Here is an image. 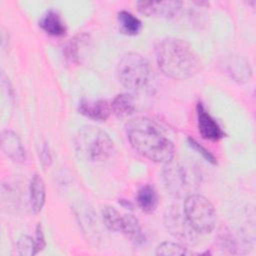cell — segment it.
<instances>
[{"mask_svg":"<svg viewBox=\"0 0 256 256\" xmlns=\"http://www.w3.org/2000/svg\"><path fill=\"white\" fill-rule=\"evenodd\" d=\"M17 250L21 256H32L38 253L36 241L28 235H22L18 239Z\"/></svg>","mask_w":256,"mask_h":256,"instance_id":"cell-21","label":"cell"},{"mask_svg":"<svg viewBox=\"0 0 256 256\" xmlns=\"http://www.w3.org/2000/svg\"><path fill=\"white\" fill-rule=\"evenodd\" d=\"M164 179L167 188L177 196L191 193L199 183V175L193 167L172 160L165 167Z\"/></svg>","mask_w":256,"mask_h":256,"instance_id":"cell-6","label":"cell"},{"mask_svg":"<svg viewBox=\"0 0 256 256\" xmlns=\"http://www.w3.org/2000/svg\"><path fill=\"white\" fill-rule=\"evenodd\" d=\"M188 143L194 150H196L199 154H201L203 156V158L206 159L208 162H210L211 164H217V160H216L215 156L209 150H207L204 146H202L199 142H197L194 138L189 137Z\"/></svg>","mask_w":256,"mask_h":256,"instance_id":"cell-22","label":"cell"},{"mask_svg":"<svg viewBox=\"0 0 256 256\" xmlns=\"http://www.w3.org/2000/svg\"><path fill=\"white\" fill-rule=\"evenodd\" d=\"M86 39H83V35L75 37L70 40L65 48L66 57H68L71 61L78 62L82 57V53L84 49H81L82 46H85Z\"/></svg>","mask_w":256,"mask_h":256,"instance_id":"cell-19","label":"cell"},{"mask_svg":"<svg viewBox=\"0 0 256 256\" xmlns=\"http://www.w3.org/2000/svg\"><path fill=\"white\" fill-rule=\"evenodd\" d=\"M183 213L198 234L210 233L216 225V211L213 204L204 196L190 194L183 204Z\"/></svg>","mask_w":256,"mask_h":256,"instance_id":"cell-5","label":"cell"},{"mask_svg":"<svg viewBox=\"0 0 256 256\" xmlns=\"http://www.w3.org/2000/svg\"><path fill=\"white\" fill-rule=\"evenodd\" d=\"M187 249L179 243L162 242L156 248V255L158 256H180L187 255Z\"/></svg>","mask_w":256,"mask_h":256,"instance_id":"cell-20","label":"cell"},{"mask_svg":"<svg viewBox=\"0 0 256 256\" xmlns=\"http://www.w3.org/2000/svg\"><path fill=\"white\" fill-rule=\"evenodd\" d=\"M78 111L92 120L105 121L110 116L112 110L107 100L83 98L79 101Z\"/></svg>","mask_w":256,"mask_h":256,"instance_id":"cell-10","label":"cell"},{"mask_svg":"<svg viewBox=\"0 0 256 256\" xmlns=\"http://www.w3.org/2000/svg\"><path fill=\"white\" fill-rule=\"evenodd\" d=\"M136 199L138 206L141 208V210L147 213L154 211L158 203L157 192L155 188L150 184L143 185L138 190Z\"/></svg>","mask_w":256,"mask_h":256,"instance_id":"cell-14","label":"cell"},{"mask_svg":"<svg viewBox=\"0 0 256 256\" xmlns=\"http://www.w3.org/2000/svg\"><path fill=\"white\" fill-rule=\"evenodd\" d=\"M116 75L119 83L125 88L131 90L141 89L149 80V62L139 53H126L117 64Z\"/></svg>","mask_w":256,"mask_h":256,"instance_id":"cell-4","label":"cell"},{"mask_svg":"<svg viewBox=\"0 0 256 256\" xmlns=\"http://www.w3.org/2000/svg\"><path fill=\"white\" fill-rule=\"evenodd\" d=\"M117 18L120 25V29L125 34L136 35L142 29L141 20L127 10L119 11Z\"/></svg>","mask_w":256,"mask_h":256,"instance_id":"cell-15","label":"cell"},{"mask_svg":"<svg viewBox=\"0 0 256 256\" xmlns=\"http://www.w3.org/2000/svg\"><path fill=\"white\" fill-rule=\"evenodd\" d=\"M123 234L137 245L143 243L145 238L138 220L132 215H125V227Z\"/></svg>","mask_w":256,"mask_h":256,"instance_id":"cell-18","label":"cell"},{"mask_svg":"<svg viewBox=\"0 0 256 256\" xmlns=\"http://www.w3.org/2000/svg\"><path fill=\"white\" fill-rule=\"evenodd\" d=\"M102 218L109 230L123 233L125 227V215L121 214L113 207H105L102 211Z\"/></svg>","mask_w":256,"mask_h":256,"instance_id":"cell-16","label":"cell"},{"mask_svg":"<svg viewBox=\"0 0 256 256\" xmlns=\"http://www.w3.org/2000/svg\"><path fill=\"white\" fill-rule=\"evenodd\" d=\"M35 241H36L38 252L42 251L45 248V246H46V241H45V236H44V233H43V229H42L41 223H38L37 226H36Z\"/></svg>","mask_w":256,"mask_h":256,"instance_id":"cell-23","label":"cell"},{"mask_svg":"<svg viewBox=\"0 0 256 256\" xmlns=\"http://www.w3.org/2000/svg\"><path fill=\"white\" fill-rule=\"evenodd\" d=\"M74 144L79 157L89 162H102L108 159L114 149L110 136L94 125L80 128L75 136Z\"/></svg>","mask_w":256,"mask_h":256,"instance_id":"cell-3","label":"cell"},{"mask_svg":"<svg viewBox=\"0 0 256 256\" xmlns=\"http://www.w3.org/2000/svg\"><path fill=\"white\" fill-rule=\"evenodd\" d=\"M40 27L49 35L60 37L65 35L66 26L60 16V14L54 10H47L39 20Z\"/></svg>","mask_w":256,"mask_h":256,"instance_id":"cell-12","label":"cell"},{"mask_svg":"<svg viewBox=\"0 0 256 256\" xmlns=\"http://www.w3.org/2000/svg\"><path fill=\"white\" fill-rule=\"evenodd\" d=\"M198 129L201 136L207 140L217 141L224 137V132L216 122V120L210 115L204 105L199 102L196 107Z\"/></svg>","mask_w":256,"mask_h":256,"instance_id":"cell-9","label":"cell"},{"mask_svg":"<svg viewBox=\"0 0 256 256\" xmlns=\"http://www.w3.org/2000/svg\"><path fill=\"white\" fill-rule=\"evenodd\" d=\"M111 110L118 117H126L135 111L133 98L128 94H118L110 103Z\"/></svg>","mask_w":256,"mask_h":256,"instance_id":"cell-17","label":"cell"},{"mask_svg":"<svg viewBox=\"0 0 256 256\" xmlns=\"http://www.w3.org/2000/svg\"><path fill=\"white\" fill-rule=\"evenodd\" d=\"M1 148L15 162H23L26 158V152L20 138L11 130H4L1 133Z\"/></svg>","mask_w":256,"mask_h":256,"instance_id":"cell-11","label":"cell"},{"mask_svg":"<svg viewBox=\"0 0 256 256\" xmlns=\"http://www.w3.org/2000/svg\"><path fill=\"white\" fill-rule=\"evenodd\" d=\"M138 10L149 17L172 18L176 16L182 6L180 1H138L136 3Z\"/></svg>","mask_w":256,"mask_h":256,"instance_id":"cell-8","label":"cell"},{"mask_svg":"<svg viewBox=\"0 0 256 256\" xmlns=\"http://www.w3.org/2000/svg\"><path fill=\"white\" fill-rule=\"evenodd\" d=\"M156 60L160 70L176 80L193 77L201 67L200 59L190 44L175 37L165 38L159 43Z\"/></svg>","mask_w":256,"mask_h":256,"instance_id":"cell-2","label":"cell"},{"mask_svg":"<svg viewBox=\"0 0 256 256\" xmlns=\"http://www.w3.org/2000/svg\"><path fill=\"white\" fill-rule=\"evenodd\" d=\"M29 197H30V204L33 212L39 213L45 204L46 189H45V183L42 177L38 174L33 175L31 178L30 188H29Z\"/></svg>","mask_w":256,"mask_h":256,"instance_id":"cell-13","label":"cell"},{"mask_svg":"<svg viewBox=\"0 0 256 256\" xmlns=\"http://www.w3.org/2000/svg\"><path fill=\"white\" fill-rule=\"evenodd\" d=\"M164 223L167 230L175 238L187 244H193L197 239L198 233L187 221L183 211L178 207H171L164 216Z\"/></svg>","mask_w":256,"mask_h":256,"instance_id":"cell-7","label":"cell"},{"mask_svg":"<svg viewBox=\"0 0 256 256\" xmlns=\"http://www.w3.org/2000/svg\"><path fill=\"white\" fill-rule=\"evenodd\" d=\"M131 146L143 157L156 163L167 164L174 157V145L160 127L151 119L139 116L126 125Z\"/></svg>","mask_w":256,"mask_h":256,"instance_id":"cell-1","label":"cell"}]
</instances>
